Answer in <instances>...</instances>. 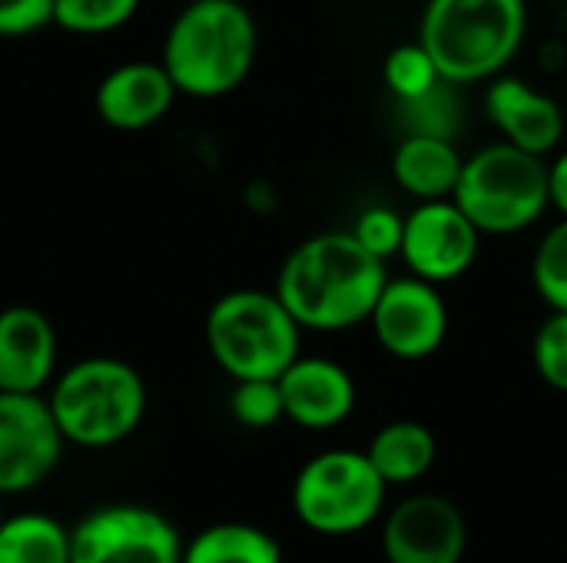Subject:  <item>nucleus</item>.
<instances>
[{"instance_id":"nucleus-1","label":"nucleus","mask_w":567,"mask_h":563,"mask_svg":"<svg viewBox=\"0 0 567 563\" xmlns=\"http://www.w3.org/2000/svg\"><path fill=\"white\" fill-rule=\"evenodd\" d=\"M385 282V262L352 232H319L286 256L276 295L302 332H349L369 322Z\"/></svg>"},{"instance_id":"nucleus-2","label":"nucleus","mask_w":567,"mask_h":563,"mask_svg":"<svg viewBox=\"0 0 567 563\" xmlns=\"http://www.w3.org/2000/svg\"><path fill=\"white\" fill-rule=\"evenodd\" d=\"M259 53V27L243 0H186L173 17L159 63L176 90L219 100L246 83Z\"/></svg>"},{"instance_id":"nucleus-3","label":"nucleus","mask_w":567,"mask_h":563,"mask_svg":"<svg viewBox=\"0 0 567 563\" xmlns=\"http://www.w3.org/2000/svg\"><path fill=\"white\" fill-rule=\"evenodd\" d=\"M528 37V0H425L419 43L442 80L472 86L508 70Z\"/></svg>"},{"instance_id":"nucleus-4","label":"nucleus","mask_w":567,"mask_h":563,"mask_svg":"<svg viewBox=\"0 0 567 563\" xmlns=\"http://www.w3.org/2000/svg\"><path fill=\"white\" fill-rule=\"evenodd\" d=\"M50 411L66 445L113 448L126 441L146 415L143 375L110 355L80 358L50 382Z\"/></svg>"},{"instance_id":"nucleus-5","label":"nucleus","mask_w":567,"mask_h":563,"mask_svg":"<svg viewBox=\"0 0 567 563\" xmlns=\"http://www.w3.org/2000/svg\"><path fill=\"white\" fill-rule=\"evenodd\" d=\"M302 329L266 289H233L206 312V348L233 378H279L299 358Z\"/></svg>"},{"instance_id":"nucleus-6","label":"nucleus","mask_w":567,"mask_h":563,"mask_svg":"<svg viewBox=\"0 0 567 563\" xmlns=\"http://www.w3.org/2000/svg\"><path fill=\"white\" fill-rule=\"evenodd\" d=\"M482 236H515L548 209V159L505 139L465 156L452 196Z\"/></svg>"},{"instance_id":"nucleus-7","label":"nucleus","mask_w":567,"mask_h":563,"mask_svg":"<svg viewBox=\"0 0 567 563\" xmlns=\"http://www.w3.org/2000/svg\"><path fill=\"white\" fill-rule=\"evenodd\" d=\"M385 491L365 451H322L296 475L292 511L309 531L346 538L379 521Z\"/></svg>"},{"instance_id":"nucleus-8","label":"nucleus","mask_w":567,"mask_h":563,"mask_svg":"<svg viewBox=\"0 0 567 563\" xmlns=\"http://www.w3.org/2000/svg\"><path fill=\"white\" fill-rule=\"evenodd\" d=\"M70 563H183V541L153 508L106 504L70 531Z\"/></svg>"},{"instance_id":"nucleus-9","label":"nucleus","mask_w":567,"mask_h":563,"mask_svg":"<svg viewBox=\"0 0 567 563\" xmlns=\"http://www.w3.org/2000/svg\"><path fill=\"white\" fill-rule=\"evenodd\" d=\"M365 325L385 355L399 362H425L449 338V305L435 282L409 272L385 282Z\"/></svg>"},{"instance_id":"nucleus-10","label":"nucleus","mask_w":567,"mask_h":563,"mask_svg":"<svg viewBox=\"0 0 567 563\" xmlns=\"http://www.w3.org/2000/svg\"><path fill=\"white\" fill-rule=\"evenodd\" d=\"M63 445L47 395L0 392V494L43 484L56 471Z\"/></svg>"},{"instance_id":"nucleus-11","label":"nucleus","mask_w":567,"mask_h":563,"mask_svg":"<svg viewBox=\"0 0 567 563\" xmlns=\"http://www.w3.org/2000/svg\"><path fill=\"white\" fill-rule=\"evenodd\" d=\"M478 249L482 232L462 212V206L455 199H432L415 202V209L405 216L399 259L412 275L445 285L462 279L475 265Z\"/></svg>"},{"instance_id":"nucleus-12","label":"nucleus","mask_w":567,"mask_h":563,"mask_svg":"<svg viewBox=\"0 0 567 563\" xmlns=\"http://www.w3.org/2000/svg\"><path fill=\"white\" fill-rule=\"evenodd\" d=\"M468 548V524L462 511L442 494L405 498L382 531L389 563H462Z\"/></svg>"},{"instance_id":"nucleus-13","label":"nucleus","mask_w":567,"mask_h":563,"mask_svg":"<svg viewBox=\"0 0 567 563\" xmlns=\"http://www.w3.org/2000/svg\"><path fill=\"white\" fill-rule=\"evenodd\" d=\"M485 116L505 143H512L525 153L545 156V159L565 139L567 119L561 103L551 93H545L512 73L488 80Z\"/></svg>"},{"instance_id":"nucleus-14","label":"nucleus","mask_w":567,"mask_h":563,"mask_svg":"<svg viewBox=\"0 0 567 563\" xmlns=\"http://www.w3.org/2000/svg\"><path fill=\"white\" fill-rule=\"evenodd\" d=\"M179 90L159 60H130L103 73L93 93L96 116L120 133L156 126L176 103Z\"/></svg>"},{"instance_id":"nucleus-15","label":"nucleus","mask_w":567,"mask_h":563,"mask_svg":"<svg viewBox=\"0 0 567 563\" xmlns=\"http://www.w3.org/2000/svg\"><path fill=\"white\" fill-rule=\"evenodd\" d=\"M279 392H282L286 421L306 431L339 428L342 421H349L359 398L349 368L319 355H299L279 375Z\"/></svg>"},{"instance_id":"nucleus-16","label":"nucleus","mask_w":567,"mask_h":563,"mask_svg":"<svg viewBox=\"0 0 567 563\" xmlns=\"http://www.w3.org/2000/svg\"><path fill=\"white\" fill-rule=\"evenodd\" d=\"M56 378V329L33 305L0 309V392L43 395Z\"/></svg>"},{"instance_id":"nucleus-17","label":"nucleus","mask_w":567,"mask_h":563,"mask_svg":"<svg viewBox=\"0 0 567 563\" xmlns=\"http://www.w3.org/2000/svg\"><path fill=\"white\" fill-rule=\"evenodd\" d=\"M465 156L455 139L442 136H402L392 153V179L415 202L452 199L462 179Z\"/></svg>"},{"instance_id":"nucleus-18","label":"nucleus","mask_w":567,"mask_h":563,"mask_svg":"<svg viewBox=\"0 0 567 563\" xmlns=\"http://www.w3.org/2000/svg\"><path fill=\"white\" fill-rule=\"evenodd\" d=\"M365 455L389 488L415 484L432 471L439 458V441L432 428H425L422 421L402 418V421H389L385 428H379Z\"/></svg>"},{"instance_id":"nucleus-19","label":"nucleus","mask_w":567,"mask_h":563,"mask_svg":"<svg viewBox=\"0 0 567 563\" xmlns=\"http://www.w3.org/2000/svg\"><path fill=\"white\" fill-rule=\"evenodd\" d=\"M183 563H282V548L256 524L223 521L183 544Z\"/></svg>"},{"instance_id":"nucleus-20","label":"nucleus","mask_w":567,"mask_h":563,"mask_svg":"<svg viewBox=\"0 0 567 563\" xmlns=\"http://www.w3.org/2000/svg\"><path fill=\"white\" fill-rule=\"evenodd\" d=\"M0 563H70V531L40 511L3 518Z\"/></svg>"},{"instance_id":"nucleus-21","label":"nucleus","mask_w":567,"mask_h":563,"mask_svg":"<svg viewBox=\"0 0 567 563\" xmlns=\"http://www.w3.org/2000/svg\"><path fill=\"white\" fill-rule=\"evenodd\" d=\"M458 83L439 80L432 90L412 100L395 103V119L402 126V136H442V139H458L465 126V106L458 100Z\"/></svg>"},{"instance_id":"nucleus-22","label":"nucleus","mask_w":567,"mask_h":563,"mask_svg":"<svg viewBox=\"0 0 567 563\" xmlns=\"http://www.w3.org/2000/svg\"><path fill=\"white\" fill-rule=\"evenodd\" d=\"M143 0H53V27L76 37H106L126 27Z\"/></svg>"},{"instance_id":"nucleus-23","label":"nucleus","mask_w":567,"mask_h":563,"mask_svg":"<svg viewBox=\"0 0 567 563\" xmlns=\"http://www.w3.org/2000/svg\"><path fill=\"white\" fill-rule=\"evenodd\" d=\"M532 285L551 312H567V216L542 236L532 259Z\"/></svg>"},{"instance_id":"nucleus-24","label":"nucleus","mask_w":567,"mask_h":563,"mask_svg":"<svg viewBox=\"0 0 567 563\" xmlns=\"http://www.w3.org/2000/svg\"><path fill=\"white\" fill-rule=\"evenodd\" d=\"M382 80L392 93V100H412L422 96L425 90H432L442 73L432 60V53L419 43V37L412 43H399L389 50L385 63H382Z\"/></svg>"},{"instance_id":"nucleus-25","label":"nucleus","mask_w":567,"mask_h":563,"mask_svg":"<svg viewBox=\"0 0 567 563\" xmlns=\"http://www.w3.org/2000/svg\"><path fill=\"white\" fill-rule=\"evenodd\" d=\"M229 411H233V418L243 428H252V431H266V428L286 421L279 378H243V382H233Z\"/></svg>"},{"instance_id":"nucleus-26","label":"nucleus","mask_w":567,"mask_h":563,"mask_svg":"<svg viewBox=\"0 0 567 563\" xmlns=\"http://www.w3.org/2000/svg\"><path fill=\"white\" fill-rule=\"evenodd\" d=\"M532 362L538 378L567 395V312H551L532 342Z\"/></svg>"},{"instance_id":"nucleus-27","label":"nucleus","mask_w":567,"mask_h":563,"mask_svg":"<svg viewBox=\"0 0 567 563\" xmlns=\"http://www.w3.org/2000/svg\"><path fill=\"white\" fill-rule=\"evenodd\" d=\"M355 242L372 252L375 259L389 262L402 249V232H405V216L395 212L392 206H369L355 216V226L349 229Z\"/></svg>"},{"instance_id":"nucleus-28","label":"nucleus","mask_w":567,"mask_h":563,"mask_svg":"<svg viewBox=\"0 0 567 563\" xmlns=\"http://www.w3.org/2000/svg\"><path fill=\"white\" fill-rule=\"evenodd\" d=\"M53 23V0H0V40H20Z\"/></svg>"},{"instance_id":"nucleus-29","label":"nucleus","mask_w":567,"mask_h":563,"mask_svg":"<svg viewBox=\"0 0 567 563\" xmlns=\"http://www.w3.org/2000/svg\"><path fill=\"white\" fill-rule=\"evenodd\" d=\"M548 202L551 209L567 216V149L548 159Z\"/></svg>"},{"instance_id":"nucleus-30","label":"nucleus","mask_w":567,"mask_h":563,"mask_svg":"<svg viewBox=\"0 0 567 563\" xmlns=\"http://www.w3.org/2000/svg\"><path fill=\"white\" fill-rule=\"evenodd\" d=\"M0 521H3V511H0Z\"/></svg>"}]
</instances>
